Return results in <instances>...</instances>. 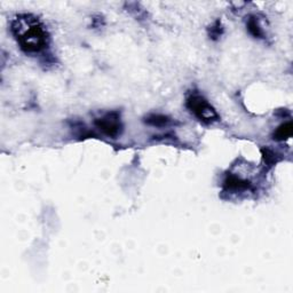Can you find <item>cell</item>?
Returning <instances> with one entry per match:
<instances>
[{
	"mask_svg": "<svg viewBox=\"0 0 293 293\" xmlns=\"http://www.w3.org/2000/svg\"><path fill=\"white\" fill-rule=\"evenodd\" d=\"M94 124L104 135L109 138L116 139L123 132V123L118 111L107 112L104 116L94 120Z\"/></svg>",
	"mask_w": 293,
	"mask_h": 293,
	"instance_id": "cell-3",
	"label": "cell"
},
{
	"mask_svg": "<svg viewBox=\"0 0 293 293\" xmlns=\"http://www.w3.org/2000/svg\"><path fill=\"white\" fill-rule=\"evenodd\" d=\"M222 34H223L222 24H221V22L218 19V21L214 22V23L210 27V29H208V36H210V38L212 39V40H218V39L222 36Z\"/></svg>",
	"mask_w": 293,
	"mask_h": 293,
	"instance_id": "cell-9",
	"label": "cell"
},
{
	"mask_svg": "<svg viewBox=\"0 0 293 293\" xmlns=\"http://www.w3.org/2000/svg\"><path fill=\"white\" fill-rule=\"evenodd\" d=\"M246 28L250 35H252L255 38H263V31L261 25L259 23V19L256 16L251 15L246 21Z\"/></svg>",
	"mask_w": 293,
	"mask_h": 293,
	"instance_id": "cell-6",
	"label": "cell"
},
{
	"mask_svg": "<svg viewBox=\"0 0 293 293\" xmlns=\"http://www.w3.org/2000/svg\"><path fill=\"white\" fill-rule=\"evenodd\" d=\"M170 122L171 119L167 116L161 115V113H151V115H148L145 118L146 124H148L150 126H155V128H163V126L167 125Z\"/></svg>",
	"mask_w": 293,
	"mask_h": 293,
	"instance_id": "cell-7",
	"label": "cell"
},
{
	"mask_svg": "<svg viewBox=\"0 0 293 293\" xmlns=\"http://www.w3.org/2000/svg\"><path fill=\"white\" fill-rule=\"evenodd\" d=\"M185 107L198 120L204 124H213L220 120L214 107L200 93H191L185 100Z\"/></svg>",
	"mask_w": 293,
	"mask_h": 293,
	"instance_id": "cell-2",
	"label": "cell"
},
{
	"mask_svg": "<svg viewBox=\"0 0 293 293\" xmlns=\"http://www.w3.org/2000/svg\"><path fill=\"white\" fill-rule=\"evenodd\" d=\"M223 188L228 191H245L252 189V183L246 179L228 174L223 181Z\"/></svg>",
	"mask_w": 293,
	"mask_h": 293,
	"instance_id": "cell-4",
	"label": "cell"
},
{
	"mask_svg": "<svg viewBox=\"0 0 293 293\" xmlns=\"http://www.w3.org/2000/svg\"><path fill=\"white\" fill-rule=\"evenodd\" d=\"M11 32L24 53H40L50 43V35L37 16L18 14L11 22Z\"/></svg>",
	"mask_w": 293,
	"mask_h": 293,
	"instance_id": "cell-1",
	"label": "cell"
},
{
	"mask_svg": "<svg viewBox=\"0 0 293 293\" xmlns=\"http://www.w3.org/2000/svg\"><path fill=\"white\" fill-rule=\"evenodd\" d=\"M292 133L293 125L291 120H289V122L282 124V125H279L278 128H276L274 134H273V139H274L275 141H285V140L291 138Z\"/></svg>",
	"mask_w": 293,
	"mask_h": 293,
	"instance_id": "cell-5",
	"label": "cell"
},
{
	"mask_svg": "<svg viewBox=\"0 0 293 293\" xmlns=\"http://www.w3.org/2000/svg\"><path fill=\"white\" fill-rule=\"evenodd\" d=\"M261 155H262V159L265 162V164L268 166V167H273V166L277 164L279 162V157L277 154L274 150H272L270 148H261Z\"/></svg>",
	"mask_w": 293,
	"mask_h": 293,
	"instance_id": "cell-8",
	"label": "cell"
}]
</instances>
